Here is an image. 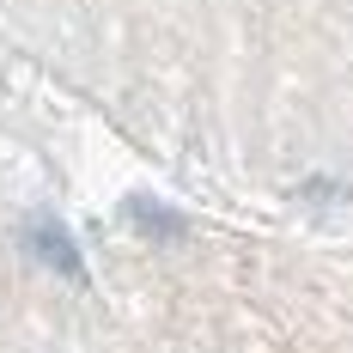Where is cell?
<instances>
[{
    "label": "cell",
    "mask_w": 353,
    "mask_h": 353,
    "mask_svg": "<svg viewBox=\"0 0 353 353\" xmlns=\"http://www.w3.org/2000/svg\"><path fill=\"white\" fill-rule=\"evenodd\" d=\"M31 244H37V256H43V262H55L61 274H79V256H73V244H68V232H61V225L37 219V225H31Z\"/></svg>",
    "instance_id": "6da1fadb"
}]
</instances>
